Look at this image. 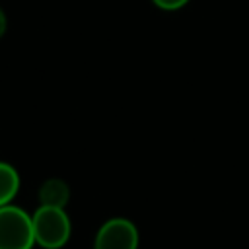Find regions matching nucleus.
Masks as SVG:
<instances>
[{"label":"nucleus","instance_id":"obj_3","mask_svg":"<svg viewBox=\"0 0 249 249\" xmlns=\"http://www.w3.org/2000/svg\"><path fill=\"white\" fill-rule=\"evenodd\" d=\"M140 233L132 220L115 216L105 220L93 237V249H138Z\"/></svg>","mask_w":249,"mask_h":249},{"label":"nucleus","instance_id":"obj_6","mask_svg":"<svg viewBox=\"0 0 249 249\" xmlns=\"http://www.w3.org/2000/svg\"><path fill=\"white\" fill-rule=\"evenodd\" d=\"M156 8L163 10V12H175V10H181L185 8L191 0H152Z\"/></svg>","mask_w":249,"mask_h":249},{"label":"nucleus","instance_id":"obj_4","mask_svg":"<svg viewBox=\"0 0 249 249\" xmlns=\"http://www.w3.org/2000/svg\"><path fill=\"white\" fill-rule=\"evenodd\" d=\"M37 198L39 206L66 208V204L70 202V185L60 177H49L39 185Z\"/></svg>","mask_w":249,"mask_h":249},{"label":"nucleus","instance_id":"obj_5","mask_svg":"<svg viewBox=\"0 0 249 249\" xmlns=\"http://www.w3.org/2000/svg\"><path fill=\"white\" fill-rule=\"evenodd\" d=\"M19 191V173L18 169L0 160V206L10 204Z\"/></svg>","mask_w":249,"mask_h":249},{"label":"nucleus","instance_id":"obj_7","mask_svg":"<svg viewBox=\"0 0 249 249\" xmlns=\"http://www.w3.org/2000/svg\"><path fill=\"white\" fill-rule=\"evenodd\" d=\"M6 29H8V16H6V12L0 8V39L4 37Z\"/></svg>","mask_w":249,"mask_h":249},{"label":"nucleus","instance_id":"obj_1","mask_svg":"<svg viewBox=\"0 0 249 249\" xmlns=\"http://www.w3.org/2000/svg\"><path fill=\"white\" fill-rule=\"evenodd\" d=\"M35 245L43 249H62L72 235V222L66 208L39 206L33 214Z\"/></svg>","mask_w":249,"mask_h":249},{"label":"nucleus","instance_id":"obj_2","mask_svg":"<svg viewBox=\"0 0 249 249\" xmlns=\"http://www.w3.org/2000/svg\"><path fill=\"white\" fill-rule=\"evenodd\" d=\"M33 218L16 204L0 206V249H33Z\"/></svg>","mask_w":249,"mask_h":249}]
</instances>
